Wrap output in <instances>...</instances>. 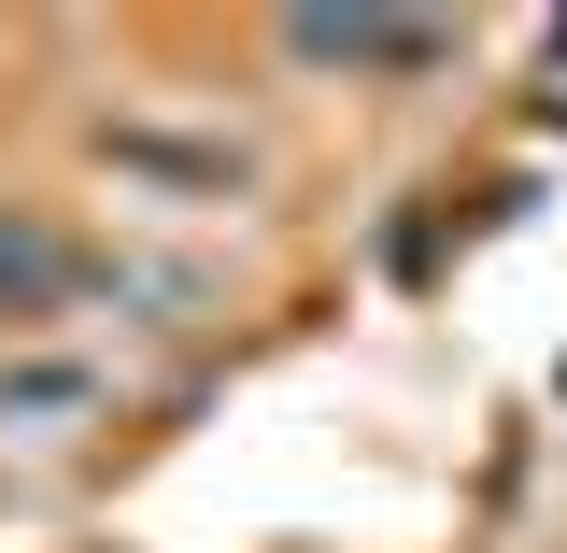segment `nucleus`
Wrapping results in <instances>:
<instances>
[{"label":"nucleus","instance_id":"f257e3e1","mask_svg":"<svg viewBox=\"0 0 567 553\" xmlns=\"http://www.w3.org/2000/svg\"><path fill=\"white\" fill-rule=\"evenodd\" d=\"M100 398H114L100 355H0V440H71L100 426Z\"/></svg>","mask_w":567,"mask_h":553},{"label":"nucleus","instance_id":"f03ea898","mask_svg":"<svg viewBox=\"0 0 567 553\" xmlns=\"http://www.w3.org/2000/svg\"><path fill=\"white\" fill-rule=\"evenodd\" d=\"M284 58H312V71H412V58H440V29L425 14H284Z\"/></svg>","mask_w":567,"mask_h":553},{"label":"nucleus","instance_id":"7ed1b4c3","mask_svg":"<svg viewBox=\"0 0 567 553\" xmlns=\"http://www.w3.org/2000/svg\"><path fill=\"white\" fill-rule=\"evenodd\" d=\"M71 298H85V256H71L43 213H0V327H43Z\"/></svg>","mask_w":567,"mask_h":553}]
</instances>
